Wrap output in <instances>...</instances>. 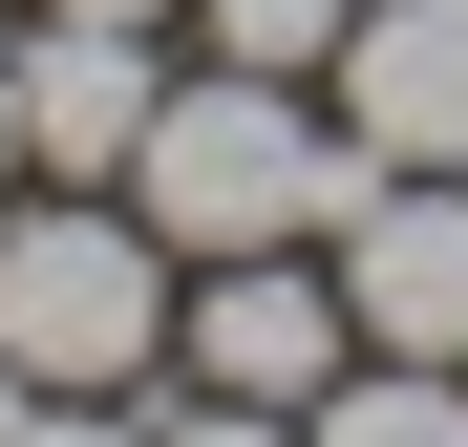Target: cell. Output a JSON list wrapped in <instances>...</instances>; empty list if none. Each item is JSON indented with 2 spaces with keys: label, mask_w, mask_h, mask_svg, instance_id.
<instances>
[{
  "label": "cell",
  "mask_w": 468,
  "mask_h": 447,
  "mask_svg": "<svg viewBox=\"0 0 468 447\" xmlns=\"http://www.w3.org/2000/svg\"><path fill=\"white\" fill-rule=\"evenodd\" d=\"M22 22H171V43H192V0H22Z\"/></svg>",
  "instance_id": "11"
},
{
  "label": "cell",
  "mask_w": 468,
  "mask_h": 447,
  "mask_svg": "<svg viewBox=\"0 0 468 447\" xmlns=\"http://www.w3.org/2000/svg\"><path fill=\"white\" fill-rule=\"evenodd\" d=\"M0 447H149V405H22Z\"/></svg>",
  "instance_id": "10"
},
{
  "label": "cell",
  "mask_w": 468,
  "mask_h": 447,
  "mask_svg": "<svg viewBox=\"0 0 468 447\" xmlns=\"http://www.w3.org/2000/svg\"><path fill=\"white\" fill-rule=\"evenodd\" d=\"M341 362H362V298H341V256H320V235H277V256H192V298H171V384L320 405Z\"/></svg>",
  "instance_id": "3"
},
{
  "label": "cell",
  "mask_w": 468,
  "mask_h": 447,
  "mask_svg": "<svg viewBox=\"0 0 468 447\" xmlns=\"http://www.w3.org/2000/svg\"><path fill=\"white\" fill-rule=\"evenodd\" d=\"M320 256H341V298H362L383 362H468V171H362V213Z\"/></svg>",
  "instance_id": "5"
},
{
  "label": "cell",
  "mask_w": 468,
  "mask_h": 447,
  "mask_svg": "<svg viewBox=\"0 0 468 447\" xmlns=\"http://www.w3.org/2000/svg\"><path fill=\"white\" fill-rule=\"evenodd\" d=\"M320 107H341L362 171H468V0H362Z\"/></svg>",
  "instance_id": "6"
},
{
  "label": "cell",
  "mask_w": 468,
  "mask_h": 447,
  "mask_svg": "<svg viewBox=\"0 0 468 447\" xmlns=\"http://www.w3.org/2000/svg\"><path fill=\"white\" fill-rule=\"evenodd\" d=\"M0 22H22V0H0Z\"/></svg>",
  "instance_id": "13"
},
{
  "label": "cell",
  "mask_w": 468,
  "mask_h": 447,
  "mask_svg": "<svg viewBox=\"0 0 468 447\" xmlns=\"http://www.w3.org/2000/svg\"><path fill=\"white\" fill-rule=\"evenodd\" d=\"M0 192H22V43H0Z\"/></svg>",
  "instance_id": "12"
},
{
  "label": "cell",
  "mask_w": 468,
  "mask_h": 447,
  "mask_svg": "<svg viewBox=\"0 0 468 447\" xmlns=\"http://www.w3.org/2000/svg\"><path fill=\"white\" fill-rule=\"evenodd\" d=\"M128 213L171 256H277V235H341V213H362V149H341L320 86L171 43V107H149V149H128Z\"/></svg>",
  "instance_id": "1"
},
{
  "label": "cell",
  "mask_w": 468,
  "mask_h": 447,
  "mask_svg": "<svg viewBox=\"0 0 468 447\" xmlns=\"http://www.w3.org/2000/svg\"><path fill=\"white\" fill-rule=\"evenodd\" d=\"M149 447H298V405H234V384H149Z\"/></svg>",
  "instance_id": "9"
},
{
  "label": "cell",
  "mask_w": 468,
  "mask_h": 447,
  "mask_svg": "<svg viewBox=\"0 0 468 447\" xmlns=\"http://www.w3.org/2000/svg\"><path fill=\"white\" fill-rule=\"evenodd\" d=\"M171 298H192V256L128 192H0V362L43 405H149L171 384Z\"/></svg>",
  "instance_id": "2"
},
{
  "label": "cell",
  "mask_w": 468,
  "mask_h": 447,
  "mask_svg": "<svg viewBox=\"0 0 468 447\" xmlns=\"http://www.w3.org/2000/svg\"><path fill=\"white\" fill-rule=\"evenodd\" d=\"M298 447H468V362H341L320 405H298Z\"/></svg>",
  "instance_id": "7"
},
{
  "label": "cell",
  "mask_w": 468,
  "mask_h": 447,
  "mask_svg": "<svg viewBox=\"0 0 468 447\" xmlns=\"http://www.w3.org/2000/svg\"><path fill=\"white\" fill-rule=\"evenodd\" d=\"M341 22H362V0H192V43H213V64H277V86H320Z\"/></svg>",
  "instance_id": "8"
},
{
  "label": "cell",
  "mask_w": 468,
  "mask_h": 447,
  "mask_svg": "<svg viewBox=\"0 0 468 447\" xmlns=\"http://www.w3.org/2000/svg\"><path fill=\"white\" fill-rule=\"evenodd\" d=\"M22 43V171L43 192H128L149 107H171V22H0Z\"/></svg>",
  "instance_id": "4"
}]
</instances>
